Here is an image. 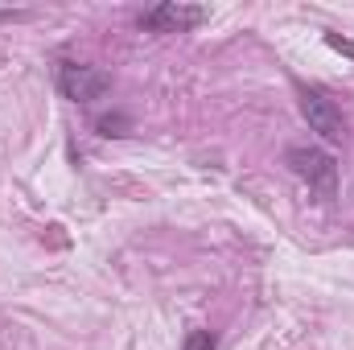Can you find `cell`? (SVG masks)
<instances>
[{
    "mask_svg": "<svg viewBox=\"0 0 354 350\" xmlns=\"http://www.w3.org/2000/svg\"><path fill=\"white\" fill-rule=\"evenodd\" d=\"M202 21H210L206 4H177V0L153 4L149 12H140V29H157V33H189Z\"/></svg>",
    "mask_w": 354,
    "mask_h": 350,
    "instance_id": "cell-4",
    "label": "cell"
},
{
    "mask_svg": "<svg viewBox=\"0 0 354 350\" xmlns=\"http://www.w3.org/2000/svg\"><path fill=\"white\" fill-rule=\"evenodd\" d=\"M284 161H288V169L301 177L322 202H334V198H338V161H334L330 153H322V149H305V145H292Z\"/></svg>",
    "mask_w": 354,
    "mask_h": 350,
    "instance_id": "cell-1",
    "label": "cell"
},
{
    "mask_svg": "<svg viewBox=\"0 0 354 350\" xmlns=\"http://www.w3.org/2000/svg\"><path fill=\"white\" fill-rule=\"evenodd\" d=\"M181 350H218V338H214L210 330H189L185 342H181Z\"/></svg>",
    "mask_w": 354,
    "mask_h": 350,
    "instance_id": "cell-6",
    "label": "cell"
},
{
    "mask_svg": "<svg viewBox=\"0 0 354 350\" xmlns=\"http://www.w3.org/2000/svg\"><path fill=\"white\" fill-rule=\"evenodd\" d=\"M297 99H301V116L309 124V132H317L326 145H342L346 136V120L338 111V103L317 87H297Z\"/></svg>",
    "mask_w": 354,
    "mask_h": 350,
    "instance_id": "cell-3",
    "label": "cell"
},
{
    "mask_svg": "<svg viewBox=\"0 0 354 350\" xmlns=\"http://www.w3.org/2000/svg\"><path fill=\"white\" fill-rule=\"evenodd\" d=\"M95 128H99V136H128V116H99L95 120Z\"/></svg>",
    "mask_w": 354,
    "mask_h": 350,
    "instance_id": "cell-5",
    "label": "cell"
},
{
    "mask_svg": "<svg viewBox=\"0 0 354 350\" xmlns=\"http://www.w3.org/2000/svg\"><path fill=\"white\" fill-rule=\"evenodd\" d=\"M326 46H330V50H338V54H346V58H354V42H351V37H338V33H326Z\"/></svg>",
    "mask_w": 354,
    "mask_h": 350,
    "instance_id": "cell-7",
    "label": "cell"
},
{
    "mask_svg": "<svg viewBox=\"0 0 354 350\" xmlns=\"http://www.w3.org/2000/svg\"><path fill=\"white\" fill-rule=\"evenodd\" d=\"M54 79H58V91H62L71 103H83V107H91L95 99H103V95L111 91V75H107V71L87 66V62H71V58L58 62Z\"/></svg>",
    "mask_w": 354,
    "mask_h": 350,
    "instance_id": "cell-2",
    "label": "cell"
}]
</instances>
